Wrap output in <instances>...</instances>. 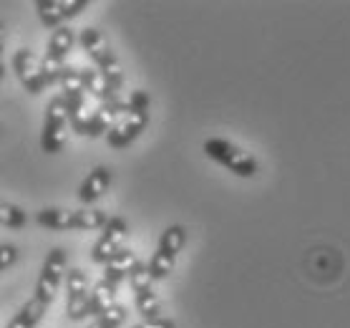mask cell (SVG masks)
Instances as JSON below:
<instances>
[{
	"instance_id": "cell-1",
	"label": "cell",
	"mask_w": 350,
	"mask_h": 328,
	"mask_svg": "<svg viewBox=\"0 0 350 328\" xmlns=\"http://www.w3.org/2000/svg\"><path fill=\"white\" fill-rule=\"evenodd\" d=\"M184 242H187L184 225H169L167 230L161 232L157 253H154V257L149 260V275H152V280H164L169 273L174 270L176 255L182 253Z\"/></svg>"
},
{
	"instance_id": "cell-2",
	"label": "cell",
	"mask_w": 350,
	"mask_h": 328,
	"mask_svg": "<svg viewBox=\"0 0 350 328\" xmlns=\"http://www.w3.org/2000/svg\"><path fill=\"white\" fill-rule=\"evenodd\" d=\"M73 43H76V33L73 28L68 25H61L53 31L51 40H48V51L43 61H40V76H43V84L51 86V84H58L61 81V73L66 68V56H68V51L73 49Z\"/></svg>"
},
{
	"instance_id": "cell-3",
	"label": "cell",
	"mask_w": 350,
	"mask_h": 328,
	"mask_svg": "<svg viewBox=\"0 0 350 328\" xmlns=\"http://www.w3.org/2000/svg\"><path fill=\"white\" fill-rule=\"evenodd\" d=\"M204 154L209 160L219 162L222 167L234 172L237 177H255L257 175V160L252 154H247L245 149H239L237 144H232L227 139H207L204 142Z\"/></svg>"
},
{
	"instance_id": "cell-4",
	"label": "cell",
	"mask_w": 350,
	"mask_h": 328,
	"mask_svg": "<svg viewBox=\"0 0 350 328\" xmlns=\"http://www.w3.org/2000/svg\"><path fill=\"white\" fill-rule=\"evenodd\" d=\"M68 129V109H66L64 99H51L46 109V124H43V134H40V147L46 154H58L66 147V131Z\"/></svg>"
},
{
	"instance_id": "cell-5",
	"label": "cell",
	"mask_w": 350,
	"mask_h": 328,
	"mask_svg": "<svg viewBox=\"0 0 350 328\" xmlns=\"http://www.w3.org/2000/svg\"><path fill=\"white\" fill-rule=\"evenodd\" d=\"M129 235V223L124 217H109V223L104 225V230L98 235V240L94 242L91 250V260L98 265H106L116 253H121V245Z\"/></svg>"
},
{
	"instance_id": "cell-6",
	"label": "cell",
	"mask_w": 350,
	"mask_h": 328,
	"mask_svg": "<svg viewBox=\"0 0 350 328\" xmlns=\"http://www.w3.org/2000/svg\"><path fill=\"white\" fill-rule=\"evenodd\" d=\"M66 270V250L64 248H53L48 253L46 263L40 268L38 283H36V301L40 303H51L58 293V286H61V275Z\"/></svg>"
},
{
	"instance_id": "cell-7",
	"label": "cell",
	"mask_w": 350,
	"mask_h": 328,
	"mask_svg": "<svg viewBox=\"0 0 350 328\" xmlns=\"http://www.w3.org/2000/svg\"><path fill=\"white\" fill-rule=\"evenodd\" d=\"M88 8V0H36V13L48 28H61L64 21L81 16Z\"/></svg>"
},
{
	"instance_id": "cell-8",
	"label": "cell",
	"mask_w": 350,
	"mask_h": 328,
	"mask_svg": "<svg viewBox=\"0 0 350 328\" xmlns=\"http://www.w3.org/2000/svg\"><path fill=\"white\" fill-rule=\"evenodd\" d=\"M149 124V112H126L121 119H116L109 134H106V142L113 149H124V147L134 144L136 139L142 136V131Z\"/></svg>"
},
{
	"instance_id": "cell-9",
	"label": "cell",
	"mask_w": 350,
	"mask_h": 328,
	"mask_svg": "<svg viewBox=\"0 0 350 328\" xmlns=\"http://www.w3.org/2000/svg\"><path fill=\"white\" fill-rule=\"evenodd\" d=\"M66 288H68V303H66L68 318L71 320L88 318V296H91V288H88L86 270L71 268L68 275H66Z\"/></svg>"
},
{
	"instance_id": "cell-10",
	"label": "cell",
	"mask_w": 350,
	"mask_h": 328,
	"mask_svg": "<svg viewBox=\"0 0 350 328\" xmlns=\"http://www.w3.org/2000/svg\"><path fill=\"white\" fill-rule=\"evenodd\" d=\"M13 71H16L18 81L25 86V91L31 94H40L46 84H43V76H40V61L36 58L31 49H18L16 56H13Z\"/></svg>"
},
{
	"instance_id": "cell-11",
	"label": "cell",
	"mask_w": 350,
	"mask_h": 328,
	"mask_svg": "<svg viewBox=\"0 0 350 328\" xmlns=\"http://www.w3.org/2000/svg\"><path fill=\"white\" fill-rule=\"evenodd\" d=\"M109 187H111V169L109 167H94L88 172V177L81 182L79 197L81 205H94L96 200H101L106 192H109Z\"/></svg>"
},
{
	"instance_id": "cell-12",
	"label": "cell",
	"mask_w": 350,
	"mask_h": 328,
	"mask_svg": "<svg viewBox=\"0 0 350 328\" xmlns=\"http://www.w3.org/2000/svg\"><path fill=\"white\" fill-rule=\"evenodd\" d=\"M81 84H83V91L91 94V97L98 101V104H106V101H111V99L119 97V91H113L106 79L98 73V68H81Z\"/></svg>"
},
{
	"instance_id": "cell-13",
	"label": "cell",
	"mask_w": 350,
	"mask_h": 328,
	"mask_svg": "<svg viewBox=\"0 0 350 328\" xmlns=\"http://www.w3.org/2000/svg\"><path fill=\"white\" fill-rule=\"evenodd\" d=\"M136 265H139V257H136L131 250H121V253H116V255L104 265V280L119 286L121 280L131 275V270H134Z\"/></svg>"
},
{
	"instance_id": "cell-14",
	"label": "cell",
	"mask_w": 350,
	"mask_h": 328,
	"mask_svg": "<svg viewBox=\"0 0 350 328\" xmlns=\"http://www.w3.org/2000/svg\"><path fill=\"white\" fill-rule=\"evenodd\" d=\"M79 40H81V46H83V51L94 58L96 64H101V61H106L109 56H113V51L109 49V40H106V36L98 31V28H83V31L79 33Z\"/></svg>"
},
{
	"instance_id": "cell-15",
	"label": "cell",
	"mask_w": 350,
	"mask_h": 328,
	"mask_svg": "<svg viewBox=\"0 0 350 328\" xmlns=\"http://www.w3.org/2000/svg\"><path fill=\"white\" fill-rule=\"evenodd\" d=\"M116 288L119 286H113L109 280H98L91 290V296H88V316H101L106 308H111L116 303Z\"/></svg>"
},
{
	"instance_id": "cell-16",
	"label": "cell",
	"mask_w": 350,
	"mask_h": 328,
	"mask_svg": "<svg viewBox=\"0 0 350 328\" xmlns=\"http://www.w3.org/2000/svg\"><path fill=\"white\" fill-rule=\"evenodd\" d=\"M109 223V215L104 210L96 207H81L71 210V230H104Z\"/></svg>"
},
{
	"instance_id": "cell-17",
	"label": "cell",
	"mask_w": 350,
	"mask_h": 328,
	"mask_svg": "<svg viewBox=\"0 0 350 328\" xmlns=\"http://www.w3.org/2000/svg\"><path fill=\"white\" fill-rule=\"evenodd\" d=\"M46 308H48L46 303H40V301L31 298V301L10 318L8 328H36L40 323V318L46 316Z\"/></svg>"
},
{
	"instance_id": "cell-18",
	"label": "cell",
	"mask_w": 350,
	"mask_h": 328,
	"mask_svg": "<svg viewBox=\"0 0 350 328\" xmlns=\"http://www.w3.org/2000/svg\"><path fill=\"white\" fill-rule=\"evenodd\" d=\"M134 296H136V311L142 313L144 320L161 318V301L152 288L139 290V293H134Z\"/></svg>"
},
{
	"instance_id": "cell-19",
	"label": "cell",
	"mask_w": 350,
	"mask_h": 328,
	"mask_svg": "<svg viewBox=\"0 0 350 328\" xmlns=\"http://www.w3.org/2000/svg\"><path fill=\"white\" fill-rule=\"evenodd\" d=\"M98 73L106 79V84L113 88V91H121V86H124V71H121V64L116 56H109L106 61H101L98 64Z\"/></svg>"
},
{
	"instance_id": "cell-20",
	"label": "cell",
	"mask_w": 350,
	"mask_h": 328,
	"mask_svg": "<svg viewBox=\"0 0 350 328\" xmlns=\"http://www.w3.org/2000/svg\"><path fill=\"white\" fill-rule=\"evenodd\" d=\"M28 220L23 210L18 207V205H10V202L0 200V225H5V227H13V230H21Z\"/></svg>"
},
{
	"instance_id": "cell-21",
	"label": "cell",
	"mask_w": 350,
	"mask_h": 328,
	"mask_svg": "<svg viewBox=\"0 0 350 328\" xmlns=\"http://www.w3.org/2000/svg\"><path fill=\"white\" fill-rule=\"evenodd\" d=\"M129 283H131V290L134 293H139V290H146V288H152V275H149V265H144L139 263L131 270V275H129Z\"/></svg>"
},
{
	"instance_id": "cell-22",
	"label": "cell",
	"mask_w": 350,
	"mask_h": 328,
	"mask_svg": "<svg viewBox=\"0 0 350 328\" xmlns=\"http://www.w3.org/2000/svg\"><path fill=\"white\" fill-rule=\"evenodd\" d=\"M18 248L16 245H10V242H5V245H0V273L3 270H8L10 265H16L18 263Z\"/></svg>"
},
{
	"instance_id": "cell-23",
	"label": "cell",
	"mask_w": 350,
	"mask_h": 328,
	"mask_svg": "<svg viewBox=\"0 0 350 328\" xmlns=\"http://www.w3.org/2000/svg\"><path fill=\"white\" fill-rule=\"evenodd\" d=\"M131 328H176V323L172 318H152V320H142Z\"/></svg>"
},
{
	"instance_id": "cell-24",
	"label": "cell",
	"mask_w": 350,
	"mask_h": 328,
	"mask_svg": "<svg viewBox=\"0 0 350 328\" xmlns=\"http://www.w3.org/2000/svg\"><path fill=\"white\" fill-rule=\"evenodd\" d=\"M86 328H113L111 323H109V320L104 318V316H98V318L94 320V323H88Z\"/></svg>"
},
{
	"instance_id": "cell-25",
	"label": "cell",
	"mask_w": 350,
	"mask_h": 328,
	"mask_svg": "<svg viewBox=\"0 0 350 328\" xmlns=\"http://www.w3.org/2000/svg\"><path fill=\"white\" fill-rule=\"evenodd\" d=\"M0 56H3V23H0Z\"/></svg>"
},
{
	"instance_id": "cell-26",
	"label": "cell",
	"mask_w": 350,
	"mask_h": 328,
	"mask_svg": "<svg viewBox=\"0 0 350 328\" xmlns=\"http://www.w3.org/2000/svg\"><path fill=\"white\" fill-rule=\"evenodd\" d=\"M5 76V66H3V61H0V79Z\"/></svg>"
}]
</instances>
